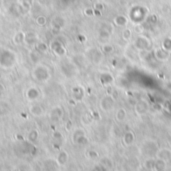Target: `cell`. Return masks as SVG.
<instances>
[{"label":"cell","instance_id":"cell-1","mask_svg":"<svg viewBox=\"0 0 171 171\" xmlns=\"http://www.w3.org/2000/svg\"><path fill=\"white\" fill-rule=\"evenodd\" d=\"M157 156H158V158H160V159H163V160H165V161H168V160L171 158V151L168 149H166V148H164V149H161L158 151Z\"/></svg>","mask_w":171,"mask_h":171},{"label":"cell","instance_id":"cell-2","mask_svg":"<svg viewBox=\"0 0 171 171\" xmlns=\"http://www.w3.org/2000/svg\"><path fill=\"white\" fill-rule=\"evenodd\" d=\"M135 109H136V112L138 114H144V113L147 111L148 109V105L146 102L144 101H139L135 106Z\"/></svg>","mask_w":171,"mask_h":171},{"label":"cell","instance_id":"cell-3","mask_svg":"<svg viewBox=\"0 0 171 171\" xmlns=\"http://www.w3.org/2000/svg\"><path fill=\"white\" fill-rule=\"evenodd\" d=\"M114 23L117 26H125L127 24V18L123 15H118L114 18Z\"/></svg>","mask_w":171,"mask_h":171},{"label":"cell","instance_id":"cell-4","mask_svg":"<svg viewBox=\"0 0 171 171\" xmlns=\"http://www.w3.org/2000/svg\"><path fill=\"white\" fill-rule=\"evenodd\" d=\"M166 167V161L163 159H160L158 158L157 160H155L154 162V169H158V170H162Z\"/></svg>","mask_w":171,"mask_h":171},{"label":"cell","instance_id":"cell-5","mask_svg":"<svg viewBox=\"0 0 171 171\" xmlns=\"http://www.w3.org/2000/svg\"><path fill=\"white\" fill-rule=\"evenodd\" d=\"M67 159H68V155L66 154V152L62 151V152H60V154L58 155L57 161H58V163L60 164V165H64V164L66 163Z\"/></svg>","mask_w":171,"mask_h":171},{"label":"cell","instance_id":"cell-6","mask_svg":"<svg viewBox=\"0 0 171 171\" xmlns=\"http://www.w3.org/2000/svg\"><path fill=\"white\" fill-rule=\"evenodd\" d=\"M115 116H116V119L118 121H123L125 119V117H126V112H125V109L124 108L118 109V110L116 111V114H115Z\"/></svg>","mask_w":171,"mask_h":171},{"label":"cell","instance_id":"cell-7","mask_svg":"<svg viewBox=\"0 0 171 171\" xmlns=\"http://www.w3.org/2000/svg\"><path fill=\"white\" fill-rule=\"evenodd\" d=\"M30 111H31L32 114L36 115V116H38V115H41L42 114V108H41L40 106H39L38 104H34L32 105L31 107H30Z\"/></svg>","mask_w":171,"mask_h":171},{"label":"cell","instance_id":"cell-8","mask_svg":"<svg viewBox=\"0 0 171 171\" xmlns=\"http://www.w3.org/2000/svg\"><path fill=\"white\" fill-rule=\"evenodd\" d=\"M134 140V136H133V133L132 132H127L126 134L124 135L123 137V141H124L125 145H129L131 144Z\"/></svg>","mask_w":171,"mask_h":171},{"label":"cell","instance_id":"cell-9","mask_svg":"<svg viewBox=\"0 0 171 171\" xmlns=\"http://www.w3.org/2000/svg\"><path fill=\"white\" fill-rule=\"evenodd\" d=\"M23 40H24V34H22L21 32H18V33L15 34V36H14V43L19 44Z\"/></svg>","mask_w":171,"mask_h":171},{"label":"cell","instance_id":"cell-10","mask_svg":"<svg viewBox=\"0 0 171 171\" xmlns=\"http://www.w3.org/2000/svg\"><path fill=\"white\" fill-rule=\"evenodd\" d=\"M162 48H164L165 50L169 51L171 50V38H166L162 43Z\"/></svg>","mask_w":171,"mask_h":171},{"label":"cell","instance_id":"cell-11","mask_svg":"<svg viewBox=\"0 0 171 171\" xmlns=\"http://www.w3.org/2000/svg\"><path fill=\"white\" fill-rule=\"evenodd\" d=\"M36 22L38 25L43 26V25H45V23H46V18H45L44 16H39V17H37Z\"/></svg>","mask_w":171,"mask_h":171},{"label":"cell","instance_id":"cell-12","mask_svg":"<svg viewBox=\"0 0 171 171\" xmlns=\"http://www.w3.org/2000/svg\"><path fill=\"white\" fill-rule=\"evenodd\" d=\"M122 37H123V39H125V40H128V39H130L131 31L129 29L124 30V31H123V33H122Z\"/></svg>","mask_w":171,"mask_h":171},{"label":"cell","instance_id":"cell-13","mask_svg":"<svg viewBox=\"0 0 171 171\" xmlns=\"http://www.w3.org/2000/svg\"><path fill=\"white\" fill-rule=\"evenodd\" d=\"M32 4H33V0H22V5L26 8L31 7Z\"/></svg>","mask_w":171,"mask_h":171},{"label":"cell","instance_id":"cell-14","mask_svg":"<svg viewBox=\"0 0 171 171\" xmlns=\"http://www.w3.org/2000/svg\"><path fill=\"white\" fill-rule=\"evenodd\" d=\"M84 13L87 16H92L94 14V10L92 9V8H86V9L84 10Z\"/></svg>","mask_w":171,"mask_h":171},{"label":"cell","instance_id":"cell-15","mask_svg":"<svg viewBox=\"0 0 171 171\" xmlns=\"http://www.w3.org/2000/svg\"><path fill=\"white\" fill-rule=\"evenodd\" d=\"M103 49H104V51L105 52H112L113 51V47L111 46V45H107V44H105L104 46H103Z\"/></svg>","mask_w":171,"mask_h":171},{"label":"cell","instance_id":"cell-16","mask_svg":"<svg viewBox=\"0 0 171 171\" xmlns=\"http://www.w3.org/2000/svg\"><path fill=\"white\" fill-rule=\"evenodd\" d=\"M103 9V5L101 3H96L95 4V10H99V11H101Z\"/></svg>","mask_w":171,"mask_h":171}]
</instances>
